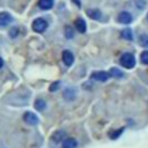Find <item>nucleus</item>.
<instances>
[{
	"label": "nucleus",
	"mask_w": 148,
	"mask_h": 148,
	"mask_svg": "<svg viewBox=\"0 0 148 148\" xmlns=\"http://www.w3.org/2000/svg\"><path fill=\"white\" fill-rule=\"evenodd\" d=\"M119 62H120V65H121L123 67H125V68H127V69H132V68L135 66V58H134V56H133L132 53L126 52V53H124V54L120 57Z\"/></svg>",
	"instance_id": "1"
},
{
	"label": "nucleus",
	"mask_w": 148,
	"mask_h": 148,
	"mask_svg": "<svg viewBox=\"0 0 148 148\" xmlns=\"http://www.w3.org/2000/svg\"><path fill=\"white\" fill-rule=\"evenodd\" d=\"M46 28H47V22L42 17H38L32 22V29L36 32H43L46 30Z\"/></svg>",
	"instance_id": "2"
},
{
	"label": "nucleus",
	"mask_w": 148,
	"mask_h": 148,
	"mask_svg": "<svg viewBox=\"0 0 148 148\" xmlns=\"http://www.w3.org/2000/svg\"><path fill=\"white\" fill-rule=\"evenodd\" d=\"M110 73L108 72H104V71H98V72H94L91 74V79L96 80V81H101V82H105L109 80L110 77Z\"/></svg>",
	"instance_id": "3"
},
{
	"label": "nucleus",
	"mask_w": 148,
	"mask_h": 148,
	"mask_svg": "<svg viewBox=\"0 0 148 148\" xmlns=\"http://www.w3.org/2000/svg\"><path fill=\"white\" fill-rule=\"evenodd\" d=\"M23 120H24L27 124H29V125H36V124L38 123V117H37L34 112L28 111V112H25V113L23 114Z\"/></svg>",
	"instance_id": "4"
},
{
	"label": "nucleus",
	"mask_w": 148,
	"mask_h": 148,
	"mask_svg": "<svg viewBox=\"0 0 148 148\" xmlns=\"http://www.w3.org/2000/svg\"><path fill=\"white\" fill-rule=\"evenodd\" d=\"M132 15L128 13V12H121L119 15H118V22L119 23H123V24H130L132 22Z\"/></svg>",
	"instance_id": "5"
},
{
	"label": "nucleus",
	"mask_w": 148,
	"mask_h": 148,
	"mask_svg": "<svg viewBox=\"0 0 148 148\" xmlns=\"http://www.w3.org/2000/svg\"><path fill=\"white\" fill-rule=\"evenodd\" d=\"M62 61H64V64H65L66 66H71V65L73 64V61H74V56H73V53H72L71 51H68V50L64 51V52H62Z\"/></svg>",
	"instance_id": "6"
},
{
	"label": "nucleus",
	"mask_w": 148,
	"mask_h": 148,
	"mask_svg": "<svg viewBox=\"0 0 148 148\" xmlns=\"http://www.w3.org/2000/svg\"><path fill=\"white\" fill-rule=\"evenodd\" d=\"M65 136H66V132L62 131V130H59V131H57V132H54V133L52 134L51 139H52V141H54L56 143H59V142H61L62 140H65Z\"/></svg>",
	"instance_id": "7"
},
{
	"label": "nucleus",
	"mask_w": 148,
	"mask_h": 148,
	"mask_svg": "<svg viewBox=\"0 0 148 148\" xmlns=\"http://www.w3.org/2000/svg\"><path fill=\"white\" fill-rule=\"evenodd\" d=\"M13 21L12 15H9L8 13H0V27H6L7 24H9Z\"/></svg>",
	"instance_id": "8"
},
{
	"label": "nucleus",
	"mask_w": 148,
	"mask_h": 148,
	"mask_svg": "<svg viewBox=\"0 0 148 148\" xmlns=\"http://www.w3.org/2000/svg\"><path fill=\"white\" fill-rule=\"evenodd\" d=\"M75 28H76V30L79 31V32H81V34H83V32H86V30H87V24H86V21L83 20V18H77L76 21H75Z\"/></svg>",
	"instance_id": "9"
},
{
	"label": "nucleus",
	"mask_w": 148,
	"mask_h": 148,
	"mask_svg": "<svg viewBox=\"0 0 148 148\" xmlns=\"http://www.w3.org/2000/svg\"><path fill=\"white\" fill-rule=\"evenodd\" d=\"M77 146V141L74 138H67L62 142V148H75Z\"/></svg>",
	"instance_id": "10"
},
{
	"label": "nucleus",
	"mask_w": 148,
	"mask_h": 148,
	"mask_svg": "<svg viewBox=\"0 0 148 148\" xmlns=\"http://www.w3.org/2000/svg\"><path fill=\"white\" fill-rule=\"evenodd\" d=\"M87 15L90 17V18H94V20H101L102 17V14L98 9H88L87 10Z\"/></svg>",
	"instance_id": "11"
},
{
	"label": "nucleus",
	"mask_w": 148,
	"mask_h": 148,
	"mask_svg": "<svg viewBox=\"0 0 148 148\" xmlns=\"http://www.w3.org/2000/svg\"><path fill=\"white\" fill-rule=\"evenodd\" d=\"M53 6V0H39L38 7L40 9H50Z\"/></svg>",
	"instance_id": "12"
},
{
	"label": "nucleus",
	"mask_w": 148,
	"mask_h": 148,
	"mask_svg": "<svg viewBox=\"0 0 148 148\" xmlns=\"http://www.w3.org/2000/svg\"><path fill=\"white\" fill-rule=\"evenodd\" d=\"M121 37L124 39H127V40H132L133 39V35H132V31L130 28H126L121 31Z\"/></svg>",
	"instance_id": "13"
},
{
	"label": "nucleus",
	"mask_w": 148,
	"mask_h": 148,
	"mask_svg": "<svg viewBox=\"0 0 148 148\" xmlns=\"http://www.w3.org/2000/svg\"><path fill=\"white\" fill-rule=\"evenodd\" d=\"M109 73H110V75H111V76H113V77H123V76H124V73H123L120 69L116 68V67L111 68Z\"/></svg>",
	"instance_id": "14"
},
{
	"label": "nucleus",
	"mask_w": 148,
	"mask_h": 148,
	"mask_svg": "<svg viewBox=\"0 0 148 148\" xmlns=\"http://www.w3.org/2000/svg\"><path fill=\"white\" fill-rule=\"evenodd\" d=\"M139 44L143 47H148V36L147 35H141L139 37Z\"/></svg>",
	"instance_id": "15"
},
{
	"label": "nucleus",
	"mask_w": 148,
	"mask_h": 148,
	"mask_svg": "<svg viewBox=\"0 0 148 148\" xmlns=\"http://www.w3.org/2000/svg\"><path fill=\"white\" fill-rule=\"evenodd\" d=\"M123 131H124V128H119V130H117V131L110 132V133H109V136H110L112 140H116V139L119 138V135L123 133Z\"/></svg>",
	"instance_id": "16"
},
{
	"label": "nucleus",
	"mask_w": 148,
	"mask_h": 148,
	"mask_svg": "<svg viewBox=\"0 0 148 148\" xmlns=\"http://www.w3.org/2000/svg\"><path fill=\"white\" fill-rule=\"evenodd\" d=\"M64 97H65L66 99L71 101V97H72V99L75 97V91H74L73 89H67V90L64 92Z\"/></svg>",
	"instance_id": "17"
},
{
	"label": "nucleus",
	"mask_w": 148,
	"mask_h": 148,
	"mask_svg": "<svg viewBox=\"0 0 148 148\" xmlns=\"http://www.w3.org/2000/svg\"><path fill=\"white\" fill-rule=\"evenodd\" d=\"M45 102L43 101V99H37L36 101V103H35V108L38 110V111H43L44 109H45Z\"/></svg>",
	"instance_id": "18"
},
{
	"label": "nucleus",
	"mask_w": 148,
	"mask_h": 148,
	"mask_svg": "<svg viewBox=\"0 0 148 148\" xmlns=\"http://www.w3.org/2000/svg\"><path fill=\"white\" fill-rule=\"evenodd\" d=\"M140 60H141L142 64L148 65V51H143V52L141 53V56H140Z\"/></svg>",
	"instance_id": "19"
},
{
	"label": "nucleus",
	"mask_w": 148,
	"mask_h": 148,
	"mask_svg": "<svg viewBox=\"0 0 148 148\" xmlns=\"http://www.w3.org/2000/svg\"><path fill=\"white\" fill-rule=\"evenodd\" d=\"M59 84H60V82H59V81H57V82H53V83L51 84V87H50V90H51V91H53V90L58 89V88H59Z\"/></svg>",
	"instance_id": "20"
},
{
	"label": "nucleus",
	"mask_w": 148,
	"mask_h": 148,
	"mask_svg": "<svg viewBox=\"0 0 148 148\" xmlns=\"http://www.w3.org/2000/svg\"><path fill=\"white\" fill-rule=\"evenodd\" d=\"M66 32H67V38H72V37H73V34H72V31H71V28H69V27H67V28H66Z\"/></svg>",
	"instance_id": "21"
},
{
	"label": "nucleus",
	"mask_w": 148,
	"mask_h": 148,
	"mask_svg": "<svg viewBox=\"0 0 148 148\" xmlns=\"http://www.w3.org/2000/svg\"><path fill=\"white\" fill-rule=\"evenodd\" d=\"M17 32H18V30H17V28H16V27H14V28H13V30H12V32H10V35H12L13 37H15Z\"/></svg>",
	"instance_id": "22"
},
{
	"label": "nucleus",
	"mask_w": 148,
	"mask_h": 148,
	"mask_svg": "<svg viewBox=\"0 0 148 148\" xmlns=\"http://www.w3.org/2000/svg\"><path fill=\"white\" fill-rule=\"evenodd\" d=\"M2 65H3V60H2L1 58H0V68L2 67Z\"/></svg>",
	"instance_id": "23"
},
{
	"label": "nucleus",
	"mask_w": 148,
	"mask_h": 148,
	"mask_svg": "<svg viewBox=\"0 0 148 148\" xmlns=\"http://www.w3.org/2000/svg\"><path fill=\"white\" fill-rule=\"evenodd\" d=\"M147 20H148V14H147Z\"/></svg>",
	"instance_id": "24"
}]
</instances>
